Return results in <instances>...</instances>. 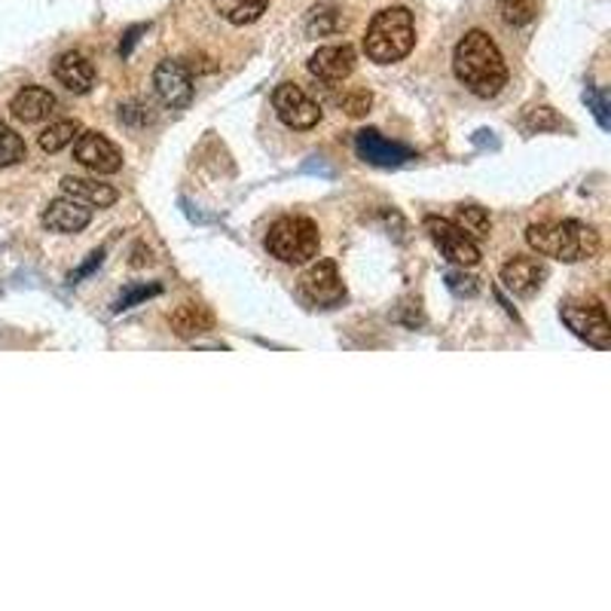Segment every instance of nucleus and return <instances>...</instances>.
<instances>
[{
	"mask_svg": "<svg viewBox=\"0 0 611 611\" xmlns=\"http://www.w3.org/2000/svg\"><path fill=\"white\" fill-rule=\"evenodd\" d=\"M74 159L95 175H114L123 168V153L102 132H80L74 144Z\"/></svg>",
	"mask_w": 611,
	"mask_h": 611,
	"instance_id": "6e6552de",
	"label": "nucleus"
},
{
	"mask_svg": "<svg viewBox=\"0 0 611 611\" xmlns=\"http://www.w3.org/2000/svg\"><path fill=\"white\" fill-rule=\"evenodd\" d=\"M425 232L432 236V242L441 248L446 260H453L458 267H474L480 260V248L474 239H468L453 220L444 217H425Z\"/></svg>",
	"mask_w": 611,
	"mask_h": 611,
	"instance_id": "0eeeda50",
	"label": "nucleus"
},
{
	"mask_svg": "<svg viewBox=\"0 0 611 611\" xmlns=\"http://www.w3.org/2000/svg\"><path fill=\"white\" fill-rule=\"evenodd\" d=\"M526 242L541 257H553L562 263H581L599 255V232L581 220H541L526 229Z\"/></svg>",
	"mask_w": 611,
	"mask_h": 611,
	"instance_id": "f03ea898",
	"label": "nucleus"
},
{
	"mask_svg": "<svg viewBox=\"0 0 611 611\" xmlns=\"http://www.w3.org/2000/svg\"><path fill=\"white\" fill-rule=\"evenodd\" d=\"M560 116L553 114V107H529L526 116H522V128L529 132V135H538V132H557L562 128Z\"/></svg>",
	"mask_w": 611,
	"mask_h": 611,
	"instance_id": "393cba45",
	"label": "nucleus"
},
{
	"mask_svg": "<svg viewBox=\"0 0 611 611\" xmlns=\"http://www.w3.org/2000/svg\"><path fill=\"white\" fill-rule=\"evenodd\" d=\"M62 193L74 203L86 205V208H107L120 199V193L111 187V184H99V180L90 178H64Z\"/></svg>",
	"mask_w": 611,
	"mask_h": 611,
	"instance_id": "f3484780",
	"label": "nucleus"
},
{
	"mask_svg": "<svg viewBox=\"0 0 611 611\" xmlns=\"http://www.w3.org/2000/svg\"><path fill=\"white\" fill-rule=\"evenodd\" d=\"M267 248L281 263H309L319 255V227L309 217H281L269 227Z\"/></svg>",
	"mask_w": 611,
	"mask_h": 611,
	"instance_id": "20e7f679",
	"label": "nucleus"
},
{
	"mask_svg": "<svg viewBox=\"0 0 611 611\" xmlns=\"http://www.w3.org/2000/svg\"><path fill=\"white\" fill-rule=\"evenodd\" d=\"M498 13L501 19L514 28L529 25L538 13V7H535V0H498Z\"/></svg>",
	"mask_w": 611,
	"mask_h": 611,
	"instance_id": "b1692460",
	"label": "nucleus"
},
{
	"mask_svg": "<svg viewBox=\"0 0 611 611\" xmlns=\"http://www.w3.org/2000/svg\"><path fill=\"white\" fill-rule=\"evenodd\" d=\"M355 151L364 163H370V166H382V168L404 166L407 159H413V151H410V147L397 144V141L382 138L376 128H364V132H358Z\"/></svg>",
	"mask_w": 611,
	"mask_h": 611,
	"instance_id": "9d476101",
	"label": "nucleus"
},
{
	"mask_svg": "<svg viewBox=\"0 0 611 611\" xmlns=\"http://www.w3.org/2000/svg\"><path fill=\"white\" fill-rule=\"evenodd\" d=\"M303 293L309 303L324 306L331 309L345 297V284L336 272V263L333 260H319L315 267L309 269L303 276Z\"/></svg>",
	"mask_w": 611,
	"mask_h": 611,
	"instance_id": "9b49d317",
	"label": "nucleus"
},
{
	"mask_svg": "<svg viewBox=\"0 0 611 611\" xmlns=\"http://www.w3.org/2000/svg\"><path fill=\"white\" fill-rule=\"evenodd\" d=\"M151 260V251H147L144 245H135V251H132V267H147Z\"/></svg>",
	"mask_w": 611,
	"mask_h": 611,
	"instance_id": "7c9ffc66",
	"label": "nucleus"
},
{
	"mask_svg": "<svg viewBox=\"0 0 611 611\" xmlns=\"http://www.w3.org/2000/svg\"><path fill=\"white\" fill-rule=\"evenodd\" d=\"M153 86H156V95L159 102L172 107V111H180L193 102V76L190 68L184 62H175V59H166V62L156 64V74H153Z\"/></svg>",
	"mask_w": 611,
	"mask_h": 611,
	"instance_id": "1a4fd4ad",
	"label": "nucleus"
},
{
	"mask_svg": "<svg viewBox=\"0 0 611 611\" xmlns=\"http://www.w3.org/2000/svg\"><path fill=\"white\" fill-rule=\"evenodd\" d=\"M138 34H144V25L132 28V31H128V34H126V43L120 46V55H123V59H126L128 52H132V46H135V40H138Z\"/></svg>",
	"mask_w": 611,
	"mask_h": 611,
	"instance_id": "2f4dec72",
	"label": "nucleus"
},
{
	"mask_svg": "<svg viewBox=\"0 0 611 611\" xmlns=\"http://www.w3.org/2000/svg\"><path fill=\"white\" fill-rule=\"evenodd\" d=\"M10 111L22 123H40L55 111V95L50 90H43V86H25L22 92H15Z\"/></svg>",
	"mask_w": 611,
	"mask_h": 611,
	"instance_id": "dca6fc26",
	"label": "nucleus"
},
{
	"mask_svg": "<svg viewBox=\"0 0 611 611\" xmlns=\"http://www.w3.org/2000/svg\"><path fill=\"white\" fill-rule=\"evenodd\" d=\"M92 220V208L86 205L74 203V199H55L50 203V208L43 211V227L52 229V232H80V229L90 227Z\"/></svg>",
	"mask_w": 611,
	"mask_h": 611,
	"instance_id": "2eb2a0df",
	"label": "nucleus"
},
{
	"mask_svg": "<svg viewBox=\"0 0 611 611\" xmlns=\"http://www.w3.org/2000/svg\"><path fill=\"white\" fill-rule=\"evenodd\" d=\"M560 319L574 336H581L593 349H609L611 345L609 315L599 300H566L560 306Z\"/></svg>",
	"mask_w": 611,
	"mask_h": 611,
	"instance_id": "39448f33",
	"label": "nucleus"
},
{
	"mask_svg": "<svg viewBox=\"0 0 611 611\" xmlns=\"http://www.w3.org/2000/svg\"><path fill=\"white\" fill-rule=\"evenodd\" d=\"M446 288L456 293V297H477L480 293V279H474L462 269H449L446 272Z\"/></svg>",
	"mask_w": 611,
	"mask_h": 611,
	"instance_id": "a878e982",
	"label": "nucleus"
},
{
	"mask_svg": "<svg viewBox=\"0 0 611 611\" xmlns=\"http://www.w3.org/2000/svg\"><path fill=\"white\" fill-rule=\"evenodd\" d=\"M55 80L62 83L64 90L83 95V92H90L95 86V64L83 52H64L55 59Z\"/></svg>",
	"mask_w": 611,
	"mask_h": 611,
	"instance_id": "4468645a",
	"label": "nucleus"
},
{
	"mask_svg": "<svg viewBox=\"0 0 611 611\" xmlns=\"http://www.w3.org/2000/svg\"><path fill=\"white\" fill-rule=\"evenodd\" d=\"M416 43V22L407 7H389L373 15L364 38V52L370 62L395 64L410 55Z\"/></svg>",
	"mask_w": 611,
	"mask_h": 611,
	"instance_id": "7ed1b4c3",
	"label": "nucleus"
},
{
	"mask_svg": "<svg viewBox=\"0 0 611 611\" xmlns=\"http://www.w3.org/2000/svg\"><path fill=\"white\" fill-rule=\"evenodd\" d=\"M548 279V267L538 260V257H522L517 255L514 260H508L505 267H501V281H505V288L510 293H517V297H532L541 284Z\"/></svg>",
	"mask_w": 611,
	"mask_h": 611,
	"instance_id": "f8f14e48",
	"label": "nucleus"
},
{
	"mask_svg": "<svg viewBox=\"0 0 611 611\" xmlns=\"http://www.w3.org/2000/svg\"><path fill=\"white\" fill-rule=\"evenodd\" d=\"M28 156V147L22 135H15L7 123H0V166H15Z\"/></svg>",
	"mask_w": 611,
	"mask_h": 611,
	"instance_id": "5701e85b",
	"label": "nucleus"
},
{
	"mask_svg": "<svg viewBox=\"0 0 611 611\" xmlns=\"http://www.w3.org/2000/svg\"><path fill=\"white\" fill-rule=\"evenodd\" d=\"M83 132V126L76 120H62V123H52L46 132H40V147L46 153L64 151L68 144H74V138Z\"/></svg>",
	"mask_w": 611,
	"mask_h": 611,
	"instance_id": "412c9836",
	"label": "nucleus"
},
{
	"mask_svg": "<svg viewBox=\"0 0 611 611\" xmlns=\"http://www.w3.org/2000/svg\"><path fill=\"white\" fill-rule=\"evenodd\" d=\"M272 107H276V116L281 123L288 128H297V132L321 123V107L297 83H281L279 90L272 92Z\"/></svg>",
	"mask_w": 611,
	"mask_h": 611,
	"instance_id": "423d86ee",
	"label": "nucleus"
},
{
	"mask_svg": "<svg viewBox=\"0 0 611 611\" xmlns=\"http://www.w3.org/2000/svg\"><path fill=\"white\" fill-rule=\"evenodd\" d=\"M456 227L474 239V242H480V239H489V229H493V220L486 215L484 208H477V205H462L456 211Z\"/></svg>",
	"mask_w": 611,
	"mask_h": 611,
	"instance_id": "aec40b11",
	"label": "nucleus"
},
{
	"mask_svg": "<svg viewBox=\"0 0 611 611\" xmlns=\"http://www.w3.org/2000/svg\"><path fill=\"white\" fill-rule=\"evenodd\" d=\"M584 102L590 104V111H593V116H597L599 126L609 128L611 120H609V102H605V95H602V92H597V90H587Z\"/></svg>",
	"mask_w": 611,
	"mask_h": 611,
	"instance_id": "cd10ccee",
	"label": "nucleus"
},
{
	"mask_svg": "<svg viewBox=\"0 0 611 611\" xmlns=\"http://www.w3.org/2000/svg\"><path fill=\"white\" fill-rule=\"evenodd\" d=\"M370 104H373V95L367 90H358L352 95H345L343 111L349 116H364L370 111Z\"/></svg>",
	"mask_w": 611,
	"mask_h": 611,
	"instance_id": "c85d7f7f",
	"label": "nucleus"
},
{
	"mask_svg": "<svg viewBox=\"0 0 611 611\" xmlns=\"http://www.w3.org/2000/svg\"><path fill=\"white\" fill-rule=\"evenodd\" d=\"M172 331L184 336V340H193V336H203L215 328V315L205 309V306L196 303H184L172 312Z\"/></svg>",
	"mask_w": 611,
	"mask_h": 611,
	"instance_id": "a211bd4d",
	"label": "nucleus"
},
{
	"mask_svg": "<svg viewBox=\"0 0 611 611\" xmlns=\"http://www.w3.org/2000/svg\"><path fill=\"white\" fill-rule=\"evenodd\" d=\"M217 15L229 22V25H251L260 15L267 13L269 0H211Z\"/></svg>",
	"mask_w": 611,
	"mask_h": 611,
	"instance_id": "6ab92c4d",
	"label": "nucleus"
},
{
	"mask_svg": "<svg viewBox=\"0 0 611 611\" xmlns=\"http://www.w3.org/2000/svg\"><path fill=\"white\" fill-rule=\"evenodd\" d=\"M340 25H343V19H340V13L333 7H315L312 15H309V22H306V34L309 38H331V34L340 31Z\"/></svg>",
	"mask_w": 611,
	"mask_h": 611,
	"instance_id": "4be33fe9",
	"label": "nucleus"
},
{
	"mask_svg": "<svg viewBox=\"0 0 611 611\" xmlns=\"http://www.w3.org/2000/svg\"><path fill=\"white\" fill-rule=\"evenodd\" d=\"M355 71V50L349 43H336V46H321L312 59H309V74L321 80V83H340Z\"/></svg>",
	"mask_w": 611,
	"mask_h": 611,
	"instance_id": "ddd939ff",
	"label": "nucleus"
},
{
	"mask_svg": "<svg viewBox=\"0 0 611 611\" xmlns=\"http://www.w3.org/2000/svg\"><path fill=\"white\" fill-rule=\"evenodd\" d=\"M453 71H456L458 83L474 92L477 99H496L508 83V64L501 59L496 40L486 31H468L458 40L456 52H453Z\"/></svg>",
	"mask_w": 611,
	"mask_h": 611,
	"instance_id": "f257e3e1",
	"label": "nucleus"
},
{
	"mask_svg": "<svg viewBox=\"0 0 611 611\" xmlns=\"http://www.w3.org/2000/svg\"><path fill=\"white\" fill-rule=\"evenodd\" d=\"M156 293H163L159 284H135V288H128V291L120 293V300L114 303V312H123V309H132V306L144 303V300H151Z\"/></svg>",
	"mask_w": 611,
	"mask_h": 611,
	"instance_id": "bb28decb",
	"label": "nucleus"
},
{
	"mask_svg": "<svg viewBox=\"0 0 611 611\" xmlns=\"http://www.w3.org/2000/svg\"><path fill=\"white\" fill-rule=\"evenodd\" d=\"M102 260H104V248H99V251H92L90 260H86L83 267L76 269V272H71V284H76V281L83 279V276H90V272H92V269H95V267H102Z\"/></svg>",
	"mask_w": 611,
	"mask_h": 611,
	"instance_id": "c756f323",
	"label": "nucleus"
}]
</instances>
